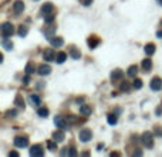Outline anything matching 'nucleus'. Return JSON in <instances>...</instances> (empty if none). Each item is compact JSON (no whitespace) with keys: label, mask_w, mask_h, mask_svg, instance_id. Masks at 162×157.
Here are the masks:
<instances>
[{"label":"nucleus","mask_w":162,"mask_h":157,"mask_svg":"<svg viewBox=\"0 0 162 157\" xmlns=\"http://www.w3.org/2000/svg\"><path fill=\"white\" fill-rule=\"evenodd\" d=\"M155 113L158 115V116H159V115H162V108H158V109L155 111Z\"/></svg>","instance_id":"obj_39"},{"label":"nucleus","mask_w":162,"mask_h":157,"mask_svg":"<svg viewBox=\"0 0 162 157\" xmlns=\"http://www.w3.org/2000/svg\"><path fill=\"white\" fill-rule=\"evenodd\" d=\"M70 156H77V151H76V149H74V147H71V149H70Z\"/></svg>","instance_id":"obj_37"},{"label":"nucleus","mask_w":162,"mask_h":157,"mask_svg":"<svg viewBox=\"0 0 162 157\" xmlns=\"http://www.w3.org/2000/svg\"><path fill=\"white\" fill-rule=\"evenodd\" d=\"M131 88H134V86L131 85L130 82H127V81H125V82H122V84H121V86H119V89H121L122 92H127V93L131 91Z\"/></svg>","instance_id":"obj_26"},{"label":"nucleus","mask_w":162,"mask_h":157,"mask_svg":"<svg viewBox=\"0 0 162 157\" xmlns=\"http://www.w3.org/2000/svg\"><path fill=\"white\" fill-rule=\"evenodd\" d=\"M145 52H147V55H148V57H151V55L155 52V46H154L152 43L147 44V46H145Z\"/></svg>","instance_id":"obj_22"},{"label":"nucleus","mask_w":162,"mask_h":157,"mask_svg":"<svg viewBox=\"0 0 162 157\" xmlns=\"http://www.w3.org/2000/svg\"><path fill=\"white\" fill-rule=\"evenodd\" d=\"M36 1H37V0H36Z\"/></svg>","instance_id":"obj_45"},{"label":"nucleus","mask_w":162,"mask_h":157,"mask_svg":"<svg viewBox=\"0 0 162 157\" xmlns=\"http://www.w3.org/2000/svg\"><path fill=\"white\" fill-rule=\"evenodd\" d=\"M29 99H30V102H32L33 106H40V105H41V98H40L37 93H30Z\"/></svg>","instance_id":"obj_11"},{"label":"nucleus","mask_w":162,"mask_h":157,"mask_svg":"<svg viewBox=\"0 0 162 157\" xmlns=\"http://www.w3.org/2000/svg\"><path fill=\"white\" fill-rule=\"evenodd\" d=\"M103 147H104V144H98V146H97V149H98V150H101Z\"/></svg>","instance_id":"obj_42"},{"label":"nucleus","mask_w":162,"mask_h":157,"mask_svg":"<svg viewBox=\"0 0 162 157\" xmlns=\"http://www.w3.org/2000/svg\"><path fill=\"white\" fill-rule=\"evenodd\" d=\"M155 135H156V136H159V137H162V127L156 126V127H155Z\"/></svg>","instance_id":"obj_34"},{"label":"nucleus","mask_w":162,"mask_h":157,"mask_svg":"<svg viewBox=\"0 0 162 157\" xmlns=\"http://www.w3.org/2000/svg\"><path fill=\"white\" fill-rule=\"evenodd\" d=\"M50 71H51L50 65H45V64H43V65H40L39 68H37V72H39L41 77H44V75H48V74H50Z\"/></svg>","instance_id":"obj_12"},{"label":"nucleus","mask_w":162,"mask_h":157,"mask_svg":"<svg viewBox=\"0 0 162 157\" xmlns=\"http://www.w3.org/2000/svg\"><path fill=\"white\" fill-rule=\"evenodd\" d=\"M127 74H128L130 77H132V78H134V77H135L136 74H138V67H136V65H131L130 68H128V71H127Z\"/></svg>","instance_id":"obj_27"},{"label":"nucleus","mask_w":162,"mask_h":157,"mask_svg":"<svg viewBox=\"0 0 162 157\" xmlns=\"http://www.w3.org/2000/svg\"><path fill=\"white\" fill-rule=\"evenodd\" d=\"M54 123H56L57 127L63 129V130H67V129L70 127V124L67 123V119H64L63 116H56V118H54Z\"/></svg>","instance_id":"obj_4"},{"label":"nucleus","mask_w":162,"mask_h":157,"mask_svg":"<svg viewBox=\"0 0 162 157\" xmlns=\"http://www.w3.org/2000/svg\"><path fill=\"white\" fill-rule=\"evenodd\" d=\"M141 142L144 143V146H145V147L152 149V147H154V136H152V133L145 132L142 136H141Z\"/></svg>","instance_id":"obj_2"},{"label":"nucleus","mask_w":162,"mask_h":157,"mask_svg":"<svg viewBox=\"0 0 162 157\" xmlns=\"http://www.w3.org/2000/svg\"><path fill=\"white\" fill-rule=\"evenodd\" d=\"M56 19V16L53 13H48V14H44V20H45V23H51L53 20Z\"/></svg>","instance_id":"obj_33"},{"label":"nucleus","mask_w":162,"mask_h":157,"mask_svg":"<svg viewBox=\"0 0 162 157\" xmlns=\"http://www.w3.org/2000/svg\"><path fill=\"white\" fill-rule=\"evenodd\" d=\"M65 59H67V54L65 52H57V55H56V62L57 64H63L64 62Z\"/></svg>","instance_id":"obj_20"},{"label":"nucleus","mask_w":162,"mask_h":157,"mask_svg":"<svg viewBox=\"0 0 162 157\" xmlns=\"http://www.w3.org/2000/svg\"><path fill=\"white\" fill-rule=\"evenodd\" d=\"M78 1H80L83 6H90L91 3H92V0H78Z\"/></svg>","instance_id":"obj_35"},{"label":"nucleus","mask_w":162,"mask_h":157,"mask_svg":"<svg viewBox=\"0 0 162 157\" xmlns=\"http://www.w3.org/2000/svg\"><path fill=\"white\" fill-rule=\"evenodd\" d=\"M48 109L47 108H39V111H37V115H39L40 118H47L48 116Z\"/></svg>","instance_id":"obj_28"},{"label":"nucleus","mask_w":162,"mask_h":157,"mask_svg":"<svg viewBox=\"0 0 162 157\" xmlns=\"http://www.w3.org/2000/svg\"><path fill=\"white\" fill-rule=\"evenodd\" d=\"M107 120H108V123H110L111 126H114V124H117L118 118H117V115H115V113H110V115H108V118H107Z\"/></svg>","instance_id":"obj_25"},{"label":"nucleus","mask_w":162,"mask_h":157,"mask_svg":"<svg viewBox=\"0 0 162 157\" xmlns=\"http://www.w3.org/2000/svg\"><path fill=\"white\" fill-rule=\"evenodd\" d=\"M16 113H17L16 111H9V112H7V115H10L12 118H14V116H16Z\"/></svg>","instance_id":"obj_38"},{"label":"nucleus","mask_w":162,"mask_h":157,"mask_svg":"<svg viewBox=\"0 0 162 157\" xmlns=\"http://www.w3.org/2000/svg\"><path fill=\"white\" fill-rule=\"evenodd\" d=\"M122 77H124V72L121 71V69H115V71L111 74V79H112V81H119Z\"/></svg>","instance_id":"obj_19"},{"label":"nucleus","mask_w":162,"mask_h":157,"mask_svg":"<svg viewBox=\"0 0 162 157\" xmlns=\"http://www.w3.org/2000/svg\"><path fill=\"white\" fill-rule=\"evenodd\" d=\"M57 143H59V142H56V140H54V142H53V140H48V142H47V147H48V150H51V151L57 150Z\"/></svg>","instance_id":"obj_30"},{"label":"nucleus","mask_w":162,"mask_h":157,"mask_svg":"<svg viewBox=\"0 0 162 157\" xmlns=\"http://www.w3.org/2000/svg\"><path fill=\"white\" fill-rule=\"evenodd\" d=\"M78 137H80V140H81L83 143H87V142L91 140V137H92V132H91L90 129H81L80 133H78Z\"/></svg>","instance_id":"obj_3"},{"label":"nucleus","mask_w":162,"mask_h":157,"mask_svg":"<svg viewBox=\"0 0 162 157\" xmlns=\"http://www.w3.org/2000/svg\"><path fill=\"white\" fill-rule=\"evenodd\" d=\"M13 33H14V27L12 23H4V24L1 26V37H3V38L12 37Z\"/></svg>","instance_id":"obj_1"},{"label":"nucleus","mask_w":162,"mask_h":157,"mask_svg":"<svg viewBox=\"0 0 162 157\" xmlns=\"http://www.w3.org/2000/svg\"><path fill=\"white\" fill-rule=\"evenodd\" d=\"M27 33H29V28H27V26L21 24V26L19 27V35H20V37H26Z\"/></svg>","instance_id":"obj_29"},{"label":"nucleus","mask_w":162,"mask_h":157,"mask_svg":"<svg viewBox=\"0 0 162 157\" xmlns=\"http://www.w3.org/2000/svg\"><path fill=\"white\" fill-rule=\"evenodd\" d=\"M91 112H92V108L90 105H81L80 106V113L83 116H88V115H91Z\"/></svg>","instance_id":"obj_14"},{"label":"nucleus","mask_w":162,"mask_h":157,"mask_svg":"<svg viewBox=\"0 0 162 157\" xmlns=\"http://www.w3.org/2000/svg\"><path fill=\"white\" fill-rule=\"evenodd\" d=\"M23 10H24V3H23L21 0L14 1V4H13V13L16 14V16H19L20 13H23Z\"/></svg>","instance_id":"obj_8"},{"label":"nucleus","mask_w":162,"mask_h":157,"mask_svg":"<svg viewBox=\"0 0 162 157\" xmlns=\"http://www.w3.org/2000/svg\"><path fill=\"white\" fill-rule=\"evenodd\" d=\"M132 86H134L135 89H141V88H142V81H141V79H138V78H135V79H134V82H132Z\"/></svg>","instance_id":"obj_32"},{"label":"nucleus","mask_w":162,"mask_h":157,"mask_svg":"<svg viewBox=\"0 0 162 157\" xmlns=\"http://www.w3.org/2000/svg\"><path fill=\"white\" fill-rule=\"evenodd\" d=\"M1 46H3V48L4 50H13V43L12 41H9V38H3V41H1Z\"/></svg>","instance_id":"obj_23"},{"label":"nucleus","mask_w":162,"mask_h":157,"mask_svg":"<svg viewBox=\"0 0 162 157\" xmlns=\"http://www.w3.org/2000/svg\"><path fill=\"white\" fill-rule=\"evenodd\" d=\"M14 146L16 147H27L29 146V139L27 137H21V136H17V137L14 139Z\"/></svg>","instance_id":"obj_7"},{"label":"nucleus","mask_w":162,"mask_h":157,"mask_svg":"<svg viewBox=\"0 0 162 157\" xmlns=\"http://www.w3.org/2000/svg\"><path fill=\"white\" fill-rule=\"evenodd\" d=\"M56 52H54V50H45L44 51V54H43V58L47 61V62H51V61H56Z\"/></svg>","instance_id":"obj_9"},{"label":"nucleus","mask_w":162,"mask_h":157,"mask_svg":"<svg viewBox=\"0 0 162 157\" xmlns=\"http://www.w3.org/2000/svg\"><path fill=\"white\" fill-rule=\"evenodd\" d=\"M14 105H17L19 108H24V101L21 98V95H17L16 99H14Z\"/></svg>","instance_id":"obj_31"},{"label":"nucleus","mask_w":162,"mask_h":157,"mask_svg":"<svg viewBox=\"0 0 162 157\" xmlns=\"http://www.w3.org/2000/svg\"><path fill=\"white\" fill-rule=\"evenodd\" d=\"M24 71H26V74L32 75V74H34V72H36V65H34L33 62H29V64L26 65V68H24Z\"/></svg>","instance_id":"obj_24"},{"label":"nucleus","mask_w":162,"mask_h":157,"mask_svg":"<svg viewBox=\"0 0 162 157\" xmlns=\"http://www.w3.org/2000/svg\"><path fill=\"white\" fill-rule=\"evenodd\" d=\"M149 86H151V89H152V91H156V92L161 91V89H162V79L159 78V77L152 78V81H151Z\"/></svg>","instance_id":"obj_5"},{"label":"nucleus","mask_w":162,"mask_h":157,"mask_svg":"<svg viewBox=\"0 0 162 157\" xmlns=\"http://www.w3.org/2000/svg\"><path fill=\"white\" fill-rule=\"evenodd\" d=\"M54 34H56V26L50 24V26L45 27V30H44V37H45L47 40H48V41H50V40H51L53 37H56Z\"/></svg>","instance_id":"obj_6"},{"label":"nucleus","mask_w":162,"mask_h":157,"mask_svg":"<svg viewBox=\"0 0 162 157\" xmlns=\"http://www.w3.org/2000/svg\"><path fill=\"white\" fill-rule=\"evenodd\" d=\"M23 82H24V84H29V82H30V75H29V74H27L26 77H24V79H23Z\"/></svg>","instance_id":"obj_36"},{"label":"nucleus","mask_w":162,"mask_h":157,"mask_svg":"<svg viewBox=\"0 0 162 157\" xmlns=\"http://www.w3.org/2000/svg\"><path fill=\"white\" fill-rule=\"evenodd\" d=\"M53 9H54V6H53L50 1H47V3H45V4H43V7H41V13H43V14L53 13Z\"/></svg>","instance_id":"obj_18"},{"label":"nucleus","mask_w":162,"mask_h":157,"mask_svg":"<svg viewBox=\"0 0 162 157\" xmlns=\"http://www.w3.org/2000/svg\"><path fill=\"white\" fill-rule=\"evenodd\" d=\"M30 154L32 156H44V150L40 144H34L32 149H30Z\"/></svg>","instance_id":"obj_10"},{"label":"nucleus","mask_w":162,"mask_h":157,"mask_svg":"<svg viewBox=\"0 0 162 157\" xmlns=\"http://www.w3.org/2000/svg\"><path fill=\"white\" fill-rule=\"evenodd\" d=\"M142 68H144V71L145 72H149L151 71V68H152V61H151L149 58L144 59L142 61Z\"/></svg>","instance_id":"obj_21"},{"label":"nucleus","mask_w":162,"mask_h":157,"mask_svg":"<svg viewBox=\"0 0 162 157\" xmlns=\"http://www.w3.org/2000/svg\"><path fill=\"white\" fill-rule=\"evenodd\" d=\"M10 156H19V153H16V151H10Z\"/></svg>","instance_id":"obj_41"},{"label":"nucleus","mask_w":162,"mask_h":157,"mask_svg":"<svg viewBox=\"0 0 162 157\" xmlns=\"http://www.w3.org/2000/svg\"><path fill=\"white\" fill-rule=\"evenodd\" d=\"M50 43H51L53 47H57V48H60V47H63V44H64V40L60 38V37H53V38L50 40Z\"/></svg>","instance_id":"obj_17"},{"label":"nucleus","mask_w":162,"mask_h":157,"mask_svg":"<svg viewBox=\"0 0 162 157\" xmlns=\"http://www.w3.org/2000/svg\"><path fill=\"white\" fill-rule=\"evenodd\" d=\"M53 139L56 140V142H63L65 139V135H64V132H63V129H60V130H57V132H54L53 133Z\"/></svg>","instance_id":"obj_13"},{"label":"nucleus","mask_w":162,"mask_h":157,"mask_svg":"<svg viewBox=\"0 0 162 157\" xmlns=\"http://www.w3.org/2000/svg\"><path fill=\"white\" fill-rule=\"evenodd\" d=\"M156 35H158V38H162V30H161V31H158Z\"/></svg>","instance_id":"obj_40"},{"label":"nucleus","mask_w":162,"mask_h":157,"mask_svg":"<svg viewBox=\"0 0 162 157\" xmlns=\"http://www.w3.org/2000/svg\"><path fill=\"white\" fill-rule=\"evenodd\" d=\"M68 55H70L73 59H80V58H81V52L78 51L76 47H71V48H70V51H68Z\"/></svg>","instance_id":"obj_16"},{"label":"nucleus","mask_w":162,"mask_h":157,"mask_svg":"<svg viewBox=\"0 0 162 157\" xmlns=\"http://www.w3.org/2000/svg\"><path fill=\"white\" fill-rule=\"evenodd\" d=\"M98 44H100V38H98V37H95V35H92V37H90V38H88V47H90L91 50L97 48Z\"/></svg>","instance_id":"obj_15"},{"label":"nucleus","mask_w":162,"mask_h":157,"mask_svg":"<svg viewBox=\"0 0 162 157\" xmlns=\"http://www.w3.org/2000/svg\"><path fill=\"white\" fill-rule=\"evenodd\" d=\"M156 1H158V3H159V4L162 6V0H156Z\"/></svg>","instance_id":"obj_43"},{"label":"nucleus","mask_w":162,"mask_h":157,"mask_svg":"<svg viewBox=\"0 0 162 157\" xmlns=\"http://www.w3.org/2000/svg\"><path fill=\"white\" fill-rule=\"evenodd\" d=\"M161 24H162V21H161Z\"/></svg>","instance_id":"obj_44"}]
</instances>
